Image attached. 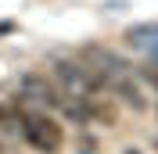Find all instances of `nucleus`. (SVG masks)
Listing matches in <instances>:
<instances>
[{"label": "nucleus", "instance_id": "f03ea898", "mask_svg": "<svg viewBox=\"0 0 158 154\" xmlns=\"http://www.w3.org/2000/svg\"><path fill=\"white\" fill-rule=\"evenodd\" d=\"M144 75H148L151 83H155V86H158V61H155V65H148V68H144Z\"/></svg>", "mask_w": 158, "mask_h": 154}, {"label": "nucleus", "instance_id": "7ed1b4c3", "mask_svg": "<svg viewBox=\"0 0 158 154\" xmlns=\"http://www.w3.org/2000/svg\"><path fill=\"white\" fill-rule=\"evenodd\" d=\"M126 154H140V151H126Z\"/></svg>", "mask_w": 158, "mask_h": 154}, {"label": "nucleus", "instance_id": "f257e3e1", "mask_svg": "<svg viewBox=\"0 0 158 154\" xmlns=\"http://www.w3.org/2000/svg\"><path fill=\"white\" fill-rule=\"evenodd\" d=\"M22 140L40 154H58L65 147V125L47 111H18Z\"/></svg>", "mask_w": 158, "mask_h": 154}]
</instances>
